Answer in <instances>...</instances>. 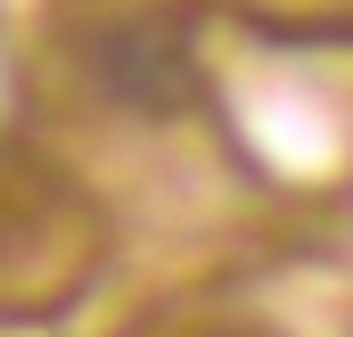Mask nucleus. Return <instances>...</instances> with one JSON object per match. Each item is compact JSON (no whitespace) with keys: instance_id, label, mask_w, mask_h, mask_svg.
Wrapping results in <instances>:
<instances>
[{"instance_id":"1","label":"nucleus","mask_w":353,"mask_h":337,"mask_svg":"<svg viewBox=\"0 0 353 337\" xmlns=\"http://www.w3.org/2000/svg\"><path fill=\"white\" fill-rule=\"evenodd\" d=\"M83 66H90V90L107 107H123V115H189L214 90L181 8H132V17L99 25Z\"/></svg>"},{"instance_id":"2","label":"nucleus","mask_w":353,"mask_h":337,"mask_svg":"<svg viewBox=\"0 0 353 337\" xmlns=\"http://www.w3.org/2000/svg\"><path fill=\"white\" fill-rule=\"evenodd\" d=\"M157 337H271L247 313H205V321H157Z\"/></svg>"}]
</instances>
